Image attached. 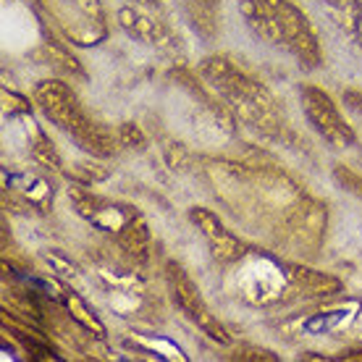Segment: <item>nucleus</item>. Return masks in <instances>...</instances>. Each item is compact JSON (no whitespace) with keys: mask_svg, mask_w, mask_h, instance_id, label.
<instances>
[{"mask_svg":"<svg viewBox=\"0 0 362 362\" xmlns=\"http://www.w3.org/2000/svg\"><path fill=\"white\" fill-rule=\"evenodd\" d=\"M47 55H50V61H53V66H58L61 71L71 74V76H79V79H84V69L79 66V61L74 58L69 50H66L64 45H58L55 40H47Z\"/></svg>","mask_w":362,"mask_h":362,"instance_id":"obj_10","label":"nucleus"},{"mask_svg":"<svg viewBox=\"0 0 362 362\" xmlns=\"http://www.w3.org/2000/svg\"><path fill=\"white\" fill-rule=\"evenodd\" d=\"M16 339L21 341V344H24V349H27V352L32 354L35 360H47V357H53V352H50V349H47L45 344H40V341H35L32 336H27V334H21V331H16Z\"/></svg>","mask_w":362,"mask_h":362,"instance_id":"obj_15","label":"nucleus"},{"mask_svg":"<svg viewBox=\"0 0 362 362\" xmlns=\"http://www.w3.org/2000/svg\"><path fill=\"white\" fill-rule=\"evenodd\" d=\"M302 105H305V116L313 124V129L326 142H331L334 147H352L357 142L352 127L339 116L334 100L328 98L323 90H317V87H302Z\"/></svg>","mask_w":362,"mask_h":362,"instance_id":"obj_5","label":"nucleus"},{"mask_svg":"<svg viewBox=\"0 0 362 362\" xmlns=\"http://www.w3.org/2000/svg\"><path fill=\"white\" fill-rule=\"evenodd\" d=\"M189 218H192V223L202 231V236L208 239V247H210V252H213V257H218L221 263H234V260H239V257L245 255V245H242L210 210L192 208Z\"/></svg>","mask_w":362,"mask_h":362,"instance_id":"obj_7","label":"nucleus"},{"mask_svg":"<svg viewBox=\"0 0 362 362\" xmlns=\"http://www.w3.org/2000/svg\"><path fill=\"white\" fill-rule=\"evenodd\" d=\"M344 103H346V105H349L352 110L362 113V95H360V92H354V90L344 92Z\"/></svg>","mask_w":362,"mask_h":362,"instance_id":"obj_17","label":"nucleus"},{"mask_svg":"<svg viewBox=\"0 0 362 362\" xmlns=\"http://www.w3.org/2000/svg\"><path fill=\"white\" fill-rule=\"evenodd\" d=\"M165 279H168L171 297H173V302H176V308L189 317L199 331H205L213 341H218V344H228V341H231V336L226 334V328L221 326V323H218V317L208 310L205 299L199 297L194 281L184 273V268L171 260V263L165 265Z\"/></svg>","mask_w":362,"mask_h":362,"instance_id":"obj_3","label":"nucleus"},{"mask_svg":"<svg viewBox=\"0 0 362 362\" xmlns=\"http://www.w3.org/2000/svg\"><path fill=\"white\" fill-rule=\"evenodd\" d=\"M116 132H118V139H121V147H129V150H145L147 147L142 129L136 127V124H132V121H124Z\"/></svg>","mask_w":362,"mask_h":362,"instance_id":"obj_12","label":"nucleus"},{"mask_svg":"<svg viewBox=\"0 0 362 362\" xmlns=\"http://www.w3.org/2000/svg\"><path fill=\"white\" fill-rule=\"evenodd\" d=\"M69 308H71V315L76 317V320H82V323L87 328H95L98 334H103V326H100V323L92 315H87V310H84V305L79 302V299H76V297H69Z\"/></svg>","mask_w":362,"mask_h":362,"instance_id":"obj_16","label":"nucleus"},{"mask_svg":"<svg viewBox=\"0 0 362 362\" xmlns=\"http://www.w3.org/2000/svg\"><path fill=\"white\" fill-rule=\"evenodd\" d=\"M118 24L124 27L127 35H132L134 40L145 42V45L155 47V50H160V53H181L179 37L173 35V29L165 24L163 18H153L150 13L136 11L134 6H127V8L118 11Z\"/></svg>","mask_w":362,"mask_h":362,"instance_id":"obj_6","label":"nucleus"},{"mask_svg":"<svg viewBox=\"0 0 362 362\" xmlns=\"http://www.w3.org/2000/svg\"><path fill=\"white\" fill-rule=\"evenodd\" d=\"M199 71L216 87L231 108L239 110V116L255 124V127L273 129L279 124L273 98L268 95L263 84L252 79L247 71H242L236 64H231L223 55H210L199 64Z\"/></svg>","mask_w":362,"mask_h":362,"instance_id":"obj_2","label":"nucleus"},{"mask_svg":"<svg viewBox=\"0 0 362 362\" xmlns=\"http://www.w3.org/2000/svg\"><path fill=\"white\" fill-rule=\"evenodd\" d=\"M344 360H362V352H346Z\"/></svg>","mask_w":362,"mask_h":362,"instance_id":"obj_19","label":"nucleus"},{"mask_svg":"<svg viewBox=\"0 0 362 362\" xmlns=\"http://www.w3.org/2000/svg\"><path fill=\"white\" fill-rule=\"evenodd\" d=\"M181 11H184V16L189 18L192 29L197 32L199 37H216L218 32V24H216V8H208V6H202V3H194V0H181Z\"/></svg>","mask_w":362,"mask_h":362,"instance_id":"obj_9","label":"nucleus"},{"mask_svg":"<svg viewBox=\"0 0 362 362\" xmlns=\"http://www.w3.org/2000/svg\"><path fill=\"white\" fill-rule=\"evenodd\" d=\"M265 3L276 13L284 35H286V53L294 55L302 69H317L320 66V45H317V35L308 16L289 0H265Z\"/></svg>","mask_w":362,"mask_h":362,"instance_id":"obj_4","label":"nucleus"},{"mask_svg":"<svg viewBox=\"0 0 362 362\" xmlns=\"http://www.w3.org/2000/svg\"><path fill=\"white\" fill-rule=\"evenodd\" d=\"M194 3H202V6H208V8H218L221 0H194Z\"/></svg>","mask_w":362,"mask_h":362,"instance_id":"obj_18","label":"nucleus"},{"mask_svg":"<svg viewBox=\"0 0 362 362\" xmlns=\"http://www.w3.org/2000/svg\"><path fill=\"white\" fill-rule=\"evenodd\" d=\"M234 360H250V362H276L279 357L268 349H260V346H250V344H242L239 349L234 352Z\"/></svg>","mask_w":362,"mask_h":362,"instance_id":"obj_14","label":"nucleus"},{"mask_svg":"<svg viewBox=\"0 0 362 362\" xmlns=\"http://www.w3.org/2000/svg\"><path fill=\"white\" fill-rule=\"evenodd\" d=\"M118 245L129 257H134L136 263H147V257H150V234H147V226L136 216L129 218L127 223L121 226Z\"/></svg>","mask_w":362,"mask_h":362,"instance_id":"obj_8","label":"nucleus"},{"mask_svg":"<svg viewBox=\"0 0 362 362\" xmlns=\"http://www.w3.org/2000/svg\"><path fill=\"white\" fill-rule=\"evenodd\" d=\"M334 179L339 181L346 192H352V194H357V197L362 199V176H360V173L349 171V168H344V165H336Z\"/></svg>","mask_w":362,"mask_h":362,"instance_id":"obj_13","label":"nucleus"},{"mask_svg":"<svg viewBox=\"0 0 362 362\" xmlns=\"http://www.w3.org/2000/svg\"><path fill=\"white\" fill-rule=\"evenodd\" d=\"M32 153H35V158L40 160L42 165H47V168H61V158H58V153H55L53 142L47 139L42 132H35V145H32Z\"/></svg>","mask_w":362,"mask_h":362,"instance_id":"obj_11","label":"nucleus"},{"mask_svg":"<svg viewBox=\"0 0 362 362\" xmlns=\"http://www.w3.org/2000/svg\"><path fill=\"white\" fill-rule=\"evenodd\" d=\"M35 103L40 110L53 121L58 129H64L84 153L95 155V158H110L121 150V139L118 132H108L95 121L84 116L79 100L64 82H40L35 90Z\"/></svg>","mask_w":362,"mask_h":362,"instance_id":"obj_1","label":"nucleus"}]
</instances>
